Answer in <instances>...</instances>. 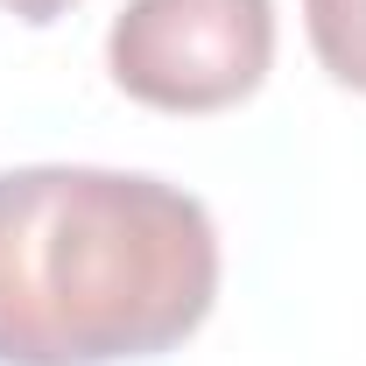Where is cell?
Wrapping results in <instances>:
<instances>
[{
	"label": "cell",
	"instance_id": "obj_1",
	"mask_svg": "<svg viewBox=\"0 0 366 366\" xmlns=\"http://www.w3.org/2000/svg\"><path fill=\"white\" fill-rule=\"evenodd\" d=\"M219 303L204 197L141 169H0V366H120L183 345Z\"/></svg>",
	"mask_w": 366,
	"mask_h": 366
},
{
	"label": "cell",
	"instance_id": "obj_2",
	"mask_svg": "<svg viewBox=\"0 0 366 366\" xmlns=\"http://www.w3.org/2000/svg\"><path fill=\"white\" fill-rule=\"evenodd\" d=\"M274 64V0H127L106 29V71L134 106L226 113Z\"/></svg>",
	"mask_w": 366,
	"mask_h": 366
},
{
	"label": "cell",
	"instance_id": "obj_3",
	"mask_svg": "<svg viewBox=\"0 0 366 366\" xmlns=\"http://www.w3.org/2000/svg\"><path fill=\"white\" fill-rule=\"evenodd\" d=\"M303 29L324 71L345 92H366V0H303Z\"/></svg>",
	"mask_w": 366,
	"mask_h": 366
},
{
	"label": "cell",
	"instance_id": "obj_4",
	"mask_svg": "<svg viewBox=\"0 0 366 366\" xmlns=\"http://www.w3.org/2000/svg\"><path fill=\"white\" fill-rule=\"evenodd\" d=\"M7 14H21V21H56L64 7H78V0H0Z\"/></svg>",
	"mask_w": 366,
	"mask_h": 366
}]
</instances>
